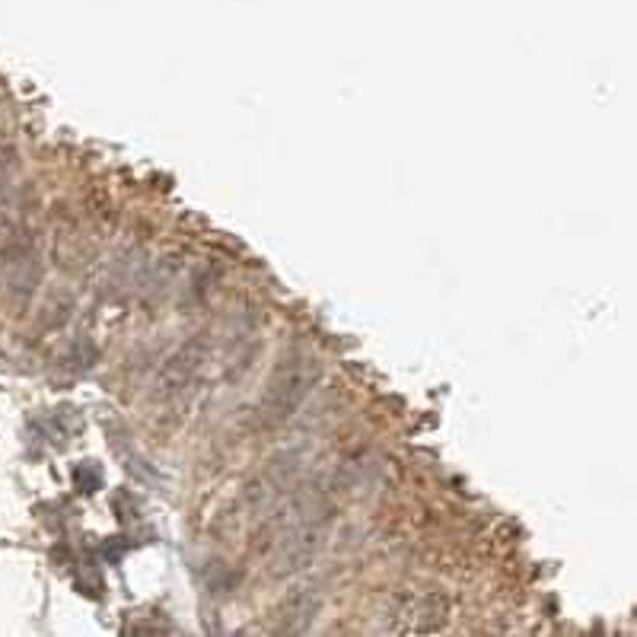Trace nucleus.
<instances>
[{
	"instance_id": "f257e3e1",
	"label": "nucleus",
	"mask_w": 637,
	"mask_h": 637,
	"mask_svg": "<svg viewBox=\"0 0 637 637\" xmlns=\"http://www.w3.org/2000/svg\"><path fill=\"white\" fill-rule=\"evenodd\" d=\"M450 622V602L440 593L427 596H395L389 615H386V631L395 634H437Z\"/></svg>"
},
{
	"instance_id": "f03ea898",
	"label": "nucleus",
	"mask_w": 637,
	"mask_h": 637,
	"mask_svg": "<svg viewBox=\"0 0 637 637\" xmlns=\"http://www.w3.org/2000/svg\"><path fill=\"white\" fill-rule=\"evenodd\" d=\"M309 383H313V367L306 360H290L287 367H281L271 376L268 395H265V415L274 421L290 418L303 405Z\"/></svg>"
},
{
	"instance_id": "7ed1b4c3",
	"label": "nucleus",
	"mask_w": 637,
	"mask_h": 637,
	"mask_svg": "<svg viewBox=\"0 0 637 637\" xmlns=\"http://www.w3.org/2000/svg\"><path fill=\"white\" fill-rule=\"evenodd\" d=\"M316 609H319V593L313 587H297L284 602L281 631H290V634L306 631L309 625H313Z\"/></svg>"
},
{
	"instance_id": "20e7f679",
	"label": "nucleus",
	"mask_w": 637,
	"mask_h": 637,
	"mask_svg": "<svg viewBox=\"0 0 637 637\" xmlns=\"http://www.w3.org/2000/svg\"><path fill=\"white\" fill-rule=\"evenodd\" d=\"M201 354H198V344H188V348L182 351V354H176L169 360V367H166V383L169 386H182V383H188V376H192L195 370H198V360Z\"/></svg>"
}]
</instances>
